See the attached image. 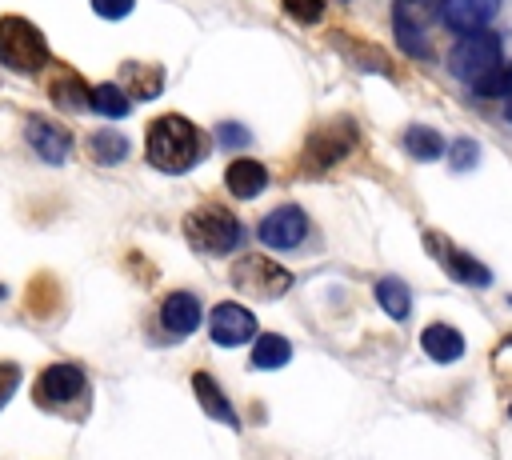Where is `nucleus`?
Masks as SVG:
<instances>
[{
    "mask_svg": "<svg viewBox=\"0 0 512 460\" xmlns=\"http://www.w3.org/2000/svg\"><path fill=\"white\" fill-rule=\"evenodd\" d=\"M476 160H480V148H476V140H456V144H452V168H456V172L472 168Z\"/></svg>",
    "mask_w": 512,
    "mask_h": 460,
    "instance_id": "obj_30",
    "label": "nucleus"
},
{
    "mask_svg": "<svg viewBox=\"0 0 512 460\" xmlns=\"http://www.w3.org/2000/svg\"><path fill=\"white\" fill-rule=\"evenodd\" d=\"M288 360H292V344H288L284 336H276V332L256 336V344H252V368L272 372V368H280V364H288Z\"/></svg>",
    "mask_w": 512,
    "mask_h": 460,
    "instance_id": "obj_22",
    "label": "nucleus"
},
{
    "mask_svg": "<svg viewBox=\"0 0 512 460\" xmlns=\"http://www.w3.org/2000/svg\"><path fill=\"white\" fill-rule=\"evenodd\" d=\"M0 300H4V284H0Z\"/></svg>",
    "mask_w": 512,
    "mask_h": 460,
    "instance_id": "obj_34",
    "label": "nucleus"
},
{
    "mask_svg": "<svg viewBox=\"0 0 512 460\" xmlns=\"http://www.w3.org/2000/svg\"><path fill=\"white\" fill-rule=\"evenodd\" d=\"M216 140H220V148H248L252 132L244 124H236V120H224V124H216Z\"/></svg>",
    "mask_w": 512,
    "mask_h": 460,
    "instance_id": "obj_27",
    "label": "nucleus"
},
{
    "mask_svg": "<svg viewBox=\"0 0 512 460\" xmlns=\"http://www.w3.org/2000/svg\"><path fill=\"white\" fill-rule=\"evenodd\" d=\"M88 84L72 72V68H60L56 76H52V84H48V96H52V104L56 108H68V112H76V108H88Z\"/></svg>",
    "mask_w": 512,
    "mask_h": 460,
    "instance_id": "obj_18",
    "label": "nucleus"
},
{
    "mask_svg": "<svg viewBox=\"0 0 512 460\" xmlns=\"http://www.w3.org/2000/svg\"><path fill=\"white\" fill-rule=\"evenodd\" d=\"M56 304H60V296H56V280L40 276V280H32V284H28V312L48 316Z\"/></svg>",
    "mask_w": 512,
    "mask_h": 460,
    "instance_id": "obj_25",
    "label": "nucleus"
},
{
    "mask_svg": "<svg viewBox=\"0 0 512 460\" xmlns=\"http://www.w3.org/2000/svg\"><path fill=\"white\" fill-rule=\"evenodd\" d=\"M136 8V0H92V12L100 16V20H120V16H128Z\"/></svg>",
    "mask_w": 512,
    "mask_h": 460,
    "instance_id": "obj_31",
    "label": "nucleus"
},
{
    "mask_svg": "<svg viewBox=\"0 0 512 460\" xmlns=\"http://www.w3.org/2000/svg\"><path fill=\"white\" fill-rule=\"evenodd\" d=\"M444 0H400V8L404 12H412V16H424V12H432V8H440Z\"/></svg>",
    "mask_w": 512,
    "mask_h": 460,
    "instance_id": "obj_32",
    "label": "nucleus"
},
{
    "mask_svg": "<svg viewBox=\"0 0 512 460\" xmlns=\"http://www.w3.org/2000/svg\"><path fill=\"white\" fill-rule=\"evenodd\" d=\"M404 152H408L412 160H440V156L448 152V144H444V136H440L436 128L412 124V128H404Z\"/></svg>",
    "mask_w": 512,
    "mask_h": 460,
    "instance_id": "obj_21",
    "label": "nucleus"
},
{
    "mask_svg": "<svg viewBox=\"0 0 512 460\" xmlns=\"http://www.w3.org/2000/svg\"><path fill=\"white\" fill-rule=\"evenodd\" d=\"M208 332H212V344L240 348V344H248L256 336V316L236 300H220L212 308V316H208Z\"/></svg>",
    "mask_w": 512,
    "mask_h": 460,
    "instance_id": "obj_7",
    "label": "nucleus"
},
{
    "mask_svg": "<svg viewBox=\"0 0 512 460\" xmlns=\"http://www.w3.org/2000/svg\"><path fill=\"white\" fill-rule=\"evenodd\" d=\"M356 148V124L352 120H328L304 140V172H324L340 164Z\"/></svg>",
    "mask_w": 512,
    "mask_h": 460,
    "instance_id": "obj_6",
    "label": "nucleus"
},
{
    "mask_svg": "<svg viewBox=\"0 0 512 460\" xmlns=\"http://www.w3.org/2000/svg\"><path fill=\"white\" fill-rule=\"evenodd\" d=\"M476 96H508L512 92V68L504 64V68H496L488 80H480L476 88H472Z\"/></svg>",
    "mask_w": 512,
    "mask_h": 460,
    "instance_id": "obj_28",
    "label": "nucleus"
},
{
    "mask_svg": "<svg viewBox=\"0 0 512 460\" xmlns=\"http://www.w3.org/2000/svg\"><path fill=\"white\" fill-rule=\"evenodd\" d=\"M16 384H20V364L16 360H0V408L12 400Z\"/></svg>",
    "mask_w": 512,
    "mask_h": 460,
    "instance_id": "obj_29",
    "label": "nucleus"
},
{
    "mask_svg": "<svg viewBox=\"0 0 512 460\" xmlns=\"http://www.w3.org/2000/svg\"><path fill=\"white\" fill-rule=\"evenodd\" d=\"M424 244H428V252L444 264V272L452 276V280H460V284H476V288H484L488 280H492V272L480 264V260H472L468 252H460V248H452L440 232H428L424 236Z\"/></svg>",
    "mask_w": 512,
    "mask_h": 460,
    "instance_id": "obj_11",
    "label": "nucleus"
},
{
    "mask_svg": "<svg viewBox=\"0 0 512 460\" xmlns=\"http://www.w3.org/2000/svg\"><path fill=\"white\" fill-rule=\"evenodd\" d=\"M240 236H244L240 220H236L228 208H220V204H200V208H192V212L184 216V240H188L196 252L224 256V252H232V248L240 244Z\"/></svg>",
    "mask_w": 512,
    "mask_h": 460,
    "instance_id": "obj_3",
    "label": "nucleus"
},
{
    "mask_svg": "<svg viewBox=\"0 0 512 460\" xmlns=\"http://www.w3.org/2000/svg\"><path fill=\"white\" fill-rule=\"evenodd\" d=\"M280 4L296 24H316L324 16V8H328V0H280Z\"/></svg>",
    "mask_w": 512,
    "mask_h": 460,
    "instance_id": "obj_26",
    "label": "nucleus"
},
{
    "mask_svg": "<svg viewBox=\"0 0 512 460\" xmlns=\"http://www.w3.org/2000/svg\"><path fill=\"white\" fill-rule=\"evenodd\" d=\"M496 8H500V0H444L440 4V16L456 32H480L496 16Z\"/></svg>",
    "mask_w": 512,
    "mask_h": 460,
    "instance_id": "obj_14",
    "label": "nucleus"
},
{
    "mask_svg": "<svg viewBox=\"0 0 512 460\" xmlns=\"http://www.w3.org/2000/svg\"><path fill=\"white\" fill-rule=\"evenodd\" d=\"M192 392H196L200 408H204L212 420H224L228 428H240V416H236V408L228 404L224 388L212 380V372H192Z\"/></svg>",
    "mask_w": 512,
    "mask_h": 460,
    "instance_id": "obj_15",
    "label": "nucleus"
},
{
    "mask_svg": "<svg viewBox=\"0 0 512 460\" xmlns=\"http://www.w3.org/2000/svg\"><path fill=\"white\" fill-rule=\"evenodd\" d=\"M144 152H148V164L168 172V176H180V172H192L204 156H208V140L204 132L184 120V116H156L144 132Z\"/></svg>",
    "mask_w": 512,
    "mask_h": 460,
    "instance_id": "obj_1",
    "label": "nucleus"
},
{
    "mask_svg": "<svg viewBox=\"0 0 512 460\" xmlns=\"http://www.w3.org/2000/svg\"><path fill=\"white\" fill-rule=\"evenodd\" d=\"M228 280H232L236 292H244V296H252V300H276V296H284V292L292 288V272H288L284 264L260 256V252L240 256V260L228 268Z\"/></svg>",
    "mask_w": 512,
    "mask_h": 460,
    "instance_id": "obj_5",
    "label": "nucleus"
},
{
    "mask_svg": "<svg viewBox=\"0 0 512 460\" xmlns=\"http://www.w3.org/2000/svg\"><path fill=\"white\" fill-rule=\"evenodd\" d=\"M504 116H508V124H512V92H508V104H504Z\"/></svg>",
    "mask_w": 512,
    "mask_h": 460,
    "instance_id": "obj_33",
    "label": "nucleus"
},
{
    "mask_svg": "<svg viewBox=\"0 0 512 460\" xmlns=\"http://www.w3.org/2000/svg\"><path fill=\"white\" fill-rule=\"evenodd\" d=\"M24 140L28 148L44 160V164H64L68 152H72V132L48 116H28L24 120Z\"/></svg>",
    "mask_w": 512,
    "mask_h": 460,
    "instance_id": "obj_9",
    "label": "nucleus"
},
{
    "mask_svg": "<svg viewBox=\"0 0 512 460\" xmlns=\"http://www.w3.org/2000/svg\"><path fill=\"white\" fill-rule=\"evenodd\" d=\"M48 60H52L48 40H44V32L32 20H24V16H0V64L4 68L20 72V76H32Z\"/></svg>",
    "mask_w": 512,
    "mask_h": 460,
    "instance_id": "obj_2",
    "label": "nucleus"
},
{
    "mask_svg": "<svg viewBox=\"0 0 512 460\" xmlns=\"http://www.w3.org/2000/svg\"><path fill=\"white\" fill-rule=\"evenodd\" d=\"M204 312H200V300L196 292H168L160 300V324L172 332V336H192L200 328Z\"/></svg>",
    "mask_w": 512,
    "mask_h": 460,
    "instance_id": "obj_12",
    "label": "nucleus"
},
{
    "mask_svg": "<svg viewBox=\"0 0 512 460\" xmlns=\"http://www.w3.org/2000/svg\"><path fill=\"white\" fill-rule=\"evenodd\" d=\"M84 392H88V380L76 364H48L36 380V400L44 408H64V404L80 400Z\"/></svg>",
    "mask_w": 512,
    "mask_h": 460,
    "instance_id": "obj_8",
    "label": "nucleus"
},
{
    "mask_svg": "<svg viewBox=\"0 0 512 460\" xmlns=\"http://www.w3.org/2000/svg\"><path fill=\"white\" fill-rule=\"evenodd\" d=\"M124 92L128 100H152L164 92V68L160 64H144V60H128L124 64Z\"/></svg>",
    "mask_w": 512,
    "mask_h": 460,
    "instance_id": "obj_17",
    "label": "nucleus"
},
{
    "mask_svg": "<svg viewBox=\"0 0 512 460\" xmlns=\"http://www.w3.org/2000/svg\"><path fill=\"white\" fill-rule=\"evenodd\" d=\"M224 188L236 196V200H256L264 188H268V168L252 156H236L224 172Z\"/></svg>",
    "mask_w": 512,
    "mask_h": 460,
    "instance_id": "obj_13",
    "label": "nucleus"
},
{
    "mask_svg": "<svg viewBox=\"0 0 512 460\" xmlns=\"http://www.w3.org/2000/svg\"><path fill=\"white\" fill-rule=\"evenodd\" d=\"M420 348L436 360V364H452L464 356V336L452 328V324H428L420 332Z\"/></svg>",
    "mask_w": 512,
    "mask_h": 460,
    "instance_id": "obj_16",
    "label": "nucleus"
},
{
    "mask_svg": "<svg viewBox=\"0 0 512 460\" xmlns=\"http://www.w3.org/2000/svg\"><path fill=\"white\" fill-rule=\"evenodd\" d=\"M128 148H132L128 136L116 128H100L88 136V160L92 164H120V160H128Z\"/></svg>",
    "mask_w": 512,
    "mask_h": 460,
    "instance_id": "obj_19",
    "label": "nucleus"
},
{
    "mask_svg": "<svg viewBox=\"0 0 512 460\" xmlns=\"http://www.w3.org/2000/svg\"><path fill=\"white\" fill-rule=\"evenodd\" d=\"M376 304H380L392 320H404V316L412 312V292H408V284H404V280L384 276V280H376Z\"/></svg>",
    "mask_w": 512,
    "mask_h": 460,
    "instance_id": "obj_23",
    "label": "nucleus"
},
{
    "mask_svg": "<svg viewBox=\"0 0 512 460\" xmlns=\"http://www.w3.org/2000/svg\"><path fill=\"white\" fill-rule=\"evenodd\" d=\"M396 40H400V48H404L408 56H428V40H424L420 16L404 12L400 4H396Z\"/></svg>",
    "mask_w": 512,
    "mask_h": 460,
    "instance_id": "obj_24",
    "label": "nucleus"
},
{
    "mask_svg": "<svg viewBox=\"0 0 512 460\" xmlns=\"http://www.w3.org/2000/svg\"><path fill=\"white\" fill-rule=\"evenodd\" d=\"M88 108H92L96 116H108V120H120V116H128V108H132V100H128V92H124L120 84H112V80H104V84H92V92H88Z\"/></svg>",
    "mask_w": 512,
    "mask_h": 460,
    "instance_id": "obj_20",
    "label": "nucleus"
},
{
    "mask_svg": "<svg viewBox=\"0 0 512 460\" xmlns=\"http://www.w3.org/2000/svg\"><path fill=\"white\" fill-rule=\"evenodd\" d=\"M496 68H504V52H500V40L492 32H464L452 52H448V72L456 80H464L468 88H476L480 80H488Z\"/></svg>",
    "mask_w": 512,
    "mask_h": 460,
    "instance_id": "obj_4",
    "label": "nucleus"
},
{
    "mask_svg": "<svg viewBox=\"0 0 512 460\" xmlns=\"http://www.w3.org/2000/svg\"><path fill=\"white\" fill-rule=\"evenodd\" d=\"M308 236V216L296 204H280L260 220V240L268 248H300Z\"/></svg>",
    "mask_w": 512,
    "mask_h": 460,
    "instance_id": "obj_10",
    "label": "nucleus"
}]
</instances>
